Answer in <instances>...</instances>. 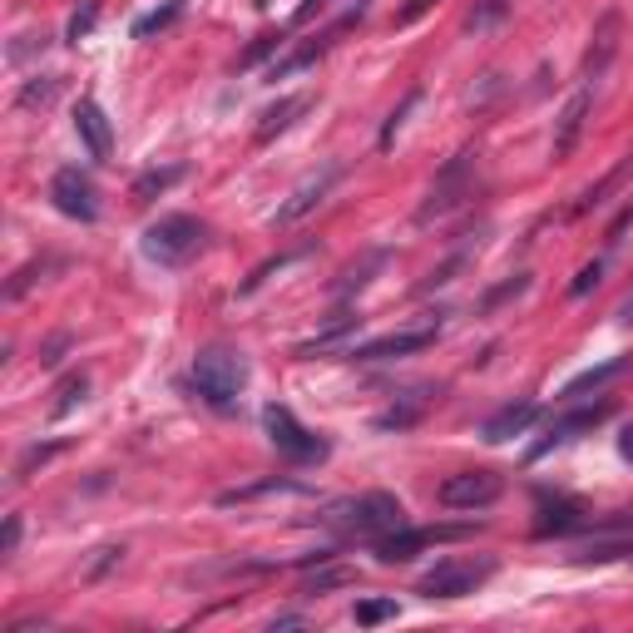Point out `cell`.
I'll return each instance as SVG.
<instances>
[{"instance_id": "9a60e30c", "label": "cell", "mask_w": 633, "mask_h": 633, "mask_svg": "<svg viewBox=\"0 0 633 633\" xmlns=\"http://www.w3.org/2000/svg\"><path fill=\"white\" fill-rule=\"evenodd\" d=\"M70 124H75L80 144H85V154L95 163H109V154H114V124H109V114L95 105V99H80L75 109H70Z\"/></svg>"}, {"instance_id": "8d00e7d4", "label": "cell", "mask_w": 633, "mask_h": 633, "mask_svg": "<svg viewBox=\"0 0 633 633\" xmlns=\"http://www.w3.org/2000/svg\"><path fill=\"white\" fill-rule=\"evenodd\" d=\"M604 268H609V263H604V258L584 263V268H580V278L569 282V297H584V292H594V288H599V282H604Z\"/></svg>"}, {"instance_id": "ab89813d", "label": "cell", "mask_w": 633, "mask_h": 633, "mask_svg": "<svg viewBox=\"0 0 633 633\" xmlns=\"http://www.w3.org/2000/svg\"><path fill=\"white\" fill-rule=\"evenodd\" d=\"M21 515H5V535H0V559H11L21 549Z\"/></svg>"}, {"instance_id": "ba28073f", "label": "cell", "mask_w": 633, "mask_h": 633, "mask_svg": "<svg viewBox=\"0 0 633 633\" xmlns=\"http://www.w3.org/2000/svg\"><path fill=\"white\" fill-rule=\"evenodd\" d=\"M613 416V401H594V406H574V411H564V416H555L545 426V436L529 446V455L525 461H545L549 451H559V446H569V440H580L584 430H594V426H604V421Z\"/></svg>"}, {"instance_id": "6da1fadb", "label": "cell", "mask_w": 633, "mask_h": 633, "mask_svg": "<svg viewBox=\"0 0 633 633\" xmlns=\"http://www.w3.org/2000/svg\"><path fill=\"white\" fill-rule=\"evenodd\" d=\"M322 520L337 529H346V535L387 539V535H397V529H406V504L387 490H366V495H352V500L327 504Z\"/></svg>"}, {"instance_id": "ac0fdd59", "label": "cell", "mask_w": 633, "mask_h": 633, "mask_svg": "<svg viewBox=\"0 0 633 633\" xmlns=\"http://www.w3.org/2000/svg\"><path fill=\"white\" fill-rule=\"evenodd\" d=\"M307 109H312V95H282L278 105H268L258 114V144H272L278 134H288L297 124V114H307Z\"/></svg>"}, {"instance_id": "3957f363", "label": "cell", "mask_w": 633, "mask_h": 633, "mask_svg": "<svg viewBox=\"0 0 633 633\" xmlns=\"http://www.w3.org/2000/svg\"><path fill=\"white\" fill-rule=\"evenodd\" d=\"M247 376H253L247 372V356L233 352V346H204V352L194 356V387H198V397L218 411H233L238 401H243Z\"/></svg>"}, {"instance_id": "74e56055", "label": "cell", "mask_w": 633, "mask_h": 633, "mask_svg": "<svg viewBox=\"0 0 633 633\" xmlns=\"http://www.w3.org/2000/svg\"><path fill=\"white\" fill-rule=\"evenodd\" d=\"M282 45H288V40H282V35H263V40H258V45H253V50H247V54H243V60H238V70H247V65H258L263 54L282 50Z\"/></svg>"}, {"instance_id": "836d02e7", "label": "cell", "mask_w": 633, "mask_h": 633, "mask_svg": "<svg viewBox=\"0 0 633 633\" xmlns=\"http://www.w3.org/2000/svg\"><path fill=\"white\" fill-rule=\"evenodd\" d=\"M471 263V247H461V253H451V258L440 263V268H430V278L421 282V292H430V288H446V282H455V272Z\"/></svg>"}, {"instance_id": "f35d334b", "label": "cell", "mask_w": 633, "mask_h": 633, "mask_svg": "<svg viewBox=\"0 0 633 633\" xmlns=\"http://www.w3.org/2000/svg\"><path fill=\"white\" fill-rule=\"evenodd\" d=\"M70 352V332H54L50 342L40 346V366H60V356Z\"/></svg>"}, {"instance_id": "1f68e13d", "label": "cell", "mask_w": 633, "mask_h": 633, "mask_svg": "<svg viewBox=\"0 0 633 633\" xmlns=\"http://www.w3.org/2000/svg\"><path fill=\"white\" fill-rule=\"evenodd\" d=\"M391 619H397V599H356L352 609V623H362V629H376V623Z\"/></svg>"}, {"instance_id": "44dd1931", "label": "cell", "mask_w": 633, "mask_h": 633, "mask_svg": "<svg viewBox=\"0 0 633 633\" xmlns=\"http://www.w3.org/2000/svg\"><path fill=\"white\" fill-rule=\"evenodd\" d=\"M307 485L302 480H288V475H268V480H258V485H238V490H223L218 495V504H247V500H263V495H302Z\"/></svg>"}, {"instance_id": "e575fe53", "label": "cell", "mask_w": 633, "mask_h": 633, "mask_svg": "<svg viewBox=\"0 0 633 633\" xmlns=\"http://www.w3.org/2000/svg\"><path fill=\"white\" fill-rule=\"evenodd\" d=\"M95 21H99V0H85V5H80L75 15H70V25H65V40H85L89 31H95Z\"/></svg>"}, {"instance_id": "d590c367", "label": "cell", "mask_w": 633, "mask_h": 633, "mask_svg": "<svg viewBox=\"0 0 633 633\" xmlns=\"http://www.w3.org/2000/svg\"><path fill=\"white\" fill-rule=\"evenodd\" d=\"M342 584H356V569H322V574H312L302 594H327V589H342Z\"/></svg>"}, {"instance_id": "4316f807", "label": "cell", "mask_w": 633, "mask_h": 633, "mask_svg": "<svg viewBox=\"0 0 633 633\" xmlns=\"http://www.w3.org/2000/svg\"><path fill=\"white\" fill-rule=\"evenodd\" d=\"M356 327H362V317H356V312H342V317H332V327H327L322 337H312V342H302V346H297V356H317V352H332V346L342 342V337H352Z\"/></svg>"}, {"instance_id": "7a4b0ae2", "label": "cell", "mask_w": 633, "mask_h": 633, "mask_svg": "<svg viewBox=\"0 0 633 633\" xmlns=\"http://www.w3.org/2000/svg\"><path fill=\"white\" fill-rule=\"evenodd\" d=\"M204 247H208V223L194 214H163L159 223H149L139 238V253L149 263H159V268H183V263H194Z\"/></svg>"}, {"instance_id": "cb8c5ba5", "label": "cell", "mask_w": 633, "mask_h": 633, "mask_svg": "<svg viewBox=\"0 0 633 633\" xmlns=\"http://www.w3.org/2000/svg\"><path fill=\"white\" fill-rule=\"evenodd\" d=\"M387 263H391V253H387V247H376V253H366L362 263H352V268H346L342 278H337L332 292H337V297H352V292H362L366 282H372V272H381Z\"/></svg>"}, {"instance_id": "60d3db41", "label": "cell", "mask_w": 633, "mask_h": 633, "mask_svg": "<svg viewBox=\"0 0 633 633\" xmlns=\"http://www.w3.org/2000/svg\"><path fill=\"white\" fill-rule=\"evenodd\" d=\"M31 50H45V35H21V40H15L11 50H5V60H11V65H21V60H25Z\"/></svg>"}, {"instance_id": "e0dca14e", "label": "cell", "mask_w": 633, "mask_h": 633, "mask_svg": "<svg viewBox=\"0 0 633 633\" xmlns=\"http://www.w3.org/2000/svg\"><path fill=\"white\" fill-rule=\"evenodd\" d=\"M589 520H584V504L569 500V495H555V500H539V520H535V535L549 539V535H574V529H584Z\"/></svg>"}, {"instance_id": "ee69618b", "label": "cell", "mask_w": 633, "mask_h": 633, "mask_svg": "<svg viewBox=\"0 0 633 633\" xmlns=\"http://www.w3.org/2000/svg\"><path fill=\"white\" fill-rule=\"evenodd\" d=\"M327 11V0H302L297 11H292V31H297V25H307L312 15H322Z\"/></svg>"}, {"instance_id": "bcb514c9", "label": "cell", "mask_w": 633, "mask_h": 633, "mask_svg": "<svg viewBox=\"0 0 633 633\" xmlns=\"http://www.w3.org/2000/svg\"><path fill=\"white\" fill-rule=\"evenodd\" d=\"M629 223H633V204L623 208V214H619V223L609 228V243H623V233H629Z\"/></svg>"}, {"instance_id": "d4e9b609", "label": "cell", "mask_w": 633, "mask_h": 633, "mask_svg": "<svg viewBox=\"0 0 633 633\" xmlns=\"http://www.w3.org/2000/svg\"><path fill=\"white\" fill-rule=\"evenodd\" d=\"M183 11H188V0H163L159 11H149V15L134 21V40H154V35H163L169 25L183 21Z\"/></svg>"}, {"instance_id": "484cf974", "label": "cell", "mask_w": 633, "mask_h": 633, "mask_svg": "<svg viewBox=\"0 0 633 633\" xmlns=\"http://www.w3.org/2000/svg\"><path fill=\"white\" fill-rule=\"evenodd\" d=\"M529 292V272H515V278H504V282H495L490 292H485L480 302H475V317H490V312H500L504 302H515V297H525Z\"/></svg>"}, {"instance_id": "7c38bea8", "label": "cell", "mask_w": 633, "mask_h": 633, "mask_svg": "<svg viewBox=\"0 0 633 633\" xmlns=\"http://www.w3.org/2000/svg\"><path fill=\"white\" fill-rule=\"evenodd\" d=\"M436 327H406V332H387V337H372V342H356L346 346V356L352 362H397V356H416L426 352V346H436Z\"/></svg>"}, {"instance_id": "52a82bcc", "label": "cell", "mask_w": 633, "mask_h": 633, "mask_svg": "<svg viewBox=\"0 0 633 633\" xmlns=\"http://www.w3.org/2000/svg\"><path fill=\"white\" fill-rule=\"evenodd\" d=\"M480 525H426V529H397V535L376 539V559L381 564H406V559H416L421 549L430 545H455V539H471Z\"/></svg>"}, {"instance_id": "4fadbf2b", "label": "cell", "mask_w": 633, "mask_h": 633, "mask_svg": "<svg viewBox=\"0 0 633 633\" xmlns=\"http://www.w3.org/2000/svg\"><path fill=\"white\" fill-rule=\"evenodd\" d=\"M619 45H623V15L619 11H604L589 31V50H584V85H599L609 75V65L619 60Z\"/></svg>"}, {"instance_id": "b9f144b4", "label": "cell", "mask_w": 633, "mask_h": 633, "mask_svg": "<svg viewBox=\"0 0 633 633\" xmlns=\"http://www.w3.org/2000/svg\"><path fill=\"white\" fill-rule=\"evenodd\" d=\"M119 559H124V545H109V549H99V559H95V564H89V580H99V574H105L109 564H119Z\"/></svg>"}, {"instance_id": "7dc6e473", "label": "cell", "mask_w": 633, "mask_h": 633, "mask_svg": "<svg viewBox=\"0 0 633 633\" xmlns=\"http://www.w3.org/2000/svg\"><path fill=\"white\" fill-rule=\"evenodd\" d=\"M613 317H619V327H633V288H629V297L619 302V312H613Z\"/></svg>"}, {"instance_id": "5b68a950", "label": "cell", "mask_w": 633, "mask_h": 633, "mask_svg": "<svg viewBox=\"0 0 633 633\" xmlns=\"http://www.w3.org/2000/svg\"><path fill=\"white\" fill-rule=\"evenodd\" d=\"M475 169H480V154L475 149H461L455 154L446 169L430 179V188H426V198H421V208H416V223L421 228H430L436 218H446L451 208H461L465 198H471V188H475Z\"/></svg>"}, {"instance_id": "7bdbcfd3", "label": "cell", "mask_w": 633, "mask_h": 633, "mask_svg": "<svg viewBox=\"0 0 633 633\" xmlns=\"http://www.w3.org/2000/svg\"><path fill=\"white\" fill-rule=\"evenodd\" d=\"M430 5H436V0H406V5H401V11H397V25H416L421 15L430 11Z\"/></svg>"}, {"instance_id": "83f0119b", "label": "cell", "mask_w": 633, "mask_h": 633, "mask_svg": "<svg viewBox=\"0 0 633 633\" xmlns=\"http://www.w3.org/2000/svg\"><path fill=\"white\" fill-rule=\"evenodd\" d=\"M307 253H312V243H307V247H292V253H278V258H268V263H263V268H253V278H247L243 288H238V297H253V292H258L263 282L272 278V272L292 268V263H297V258H307Z\"/></svg>"}, {"instance_id": "5bb4252c", "label": "cell", "mask_w": 633, "mask_h": 633, "mask_svg": "<svg viewBox=\"0 0 633 633\" xmlns=\"http://www.w3.org/2000/svg\"><path fill=\"white\" fill-rule=\"evenodd\" d=\"M589 109H594V85H580L574 95L559 105V114H555V134H549V159H569L574 154V144H580V134H584V124H589Z\"/></svg>"}, {"instance_id": "d6986e66", "label": "cell", "mask_w": 633, "mask_h": 633, "mask_svg": "<svg viewBox=\"0 0 633 633\" xmlns=\"http://www.w3.org/2000/svg\"><path fill=\"white\" fill-rule=\"evenodd\" d=\"M629 179H633V154H629V159L613 163V169L604 173L599 183H589V188H584L580 204H574V214H599V208H609V204H613V194H619V188H623Z\"/></svg>"}, {"instance_id": "8992f818", "label": "cell", "mask_w": 633, "mask_h": 633, "mask_svg": "<svg viewBox=\"0 0 633 633\" xmlns=\"http://www.w3.org/2000/svg\"><path fill=\"white\" fill-rule=\"evenodd\" d=\"M495 574V559H440L430 574H421V599H465Z\"/></svg>"}, {"instance_id": "8fae6325", "label": "cell", "mask_w": 633, "mask_h": 633, "mask_svg": "<svg viewBox=\"0 0 633 633\" xmlns=\"http://www.w3.org/2000/svg\"><path fill=\"white\" fill-rule=\"evenodd\" d=\"M342 173H346V163H337V159H332V163H322V169L312 173V179H302L297 188H292V194H288V204H278L272 223H278V228H288V223H297V218H307L312 208L322 204V198L332 194L337 183H342Z\"/></svg>"}, {"instance_id": "c3c4849f", "label": "cell", "mask_w": 633, "mask_h": 633, "mask_svg": "<svg viewBox=\"0 0 633 633\" xmlns=\"http://www.w3.org/2000/svg\"><path fill=\"white\" fill-rule=\"evenodd\" d=\"M619 455H623V461H633V426L619 430Z\"/></svg>"}, {"instance_id": "f6af8a7d", "label": "cell", "mask_w": 633, "mask_h": 633, "mask_svg": "<svg viewBox=\"0 0 633 633\" xmlns=\"http://www.w3.org/2000/svg\"><path fill=\"white\" fill-rule=\"evenodd\" d=\"M268 629H307V613H272Z\"/></svg>"}, {"instance_id": "f546056e", "label": "cell", "mask_w": 633, "mask_h": 633, "mask_svg": "<svg viewBox=\"0 0 633 633\" xmlns=\"http://www.w3.org/2000/svg\"><path fill=\"white\" fill-rule=\"evenodd\" d=\"M421 99H426V89H406V99H401V105L397 109H391V114H387V124H381V139H376V144H381V149H391V144H397V134H401V124H406V114H411V109H416L421 105Z\"/></svg>"}, {"instance_id": "4dcf8cb0", "label": "cell", "mask_w": 633, "mask_h": 633, "mask_svg": "<svg viewBox=\"0 0 633 633\" xmlns=\"http://www.w3.org/2000/svg\"><path fill=\"white\" fill-rule=\"evenodd\" d=\"M60 95V75H35L21 85V95H15V105L21 109H35V105H50V99Z\"/></svg>"}, {"instance_id": "603a6c76", "label": "cell", "mask_w": 633, "mask_h": 633, "mask_svg": "<svg viewBox=\"0 0 633 633\" xmlns=\"http://www.w3.org/2000/svg\"><path fill=\"white\" fill-rule=\"evenodd\" d=\"M60 268H65V258H35V263H25V268H15L11 282H5V302H21L35 282H45L50 272H60Z\"/></svg>"}, {"instance_id": "681fc988", "label": "cell", "mask_w": 633, "mask_h": 633, "mask_svg": "<svg viewBox=\"0 0 633 633\" xmlns=\"http://www.w3.org/2000/svg\"><path fill=\"white\" fill-rule=\"evenodd\" d=\"M253 5H258V11H268V5H272V0H253Z\"/></svg>"}, {"instance_id": "277c9868", "label": "cell", "mask_w": 633, "mask_h": 633, "mask_svg": "<svg viewBox=\"0 0 633 633\" xmlns=\"http://www.w3.org/2000/svg\"><path fill=\"white\" fill-rule=\"evenodd\" d=\"M263 430H268L272 451H278L282 461H292V465H322L327 455H332V440L317 436V430H307L288 406H278V401L263 406Z\"/></svg>"}, {"instance_id": "2e32d148", "label": "cell", "mask_w": 633, "mask_h": 633, "mask_svg": "<svg viewBox=\"0 0 633 633\" xmlns=\"http://www.w3.org/2000/svg\"><path fill=\"white\" fill-rule=\"evenodd\" d=\"M535 416H539L535 401H510V406H500V411H495V416L480 426V440H485V446H504V440L525 436V430L535 426Z\"/></svg>"}, {"instance_id": "7402d4cb", "label": "cell", "mask_w": 633, "mask_h": 633, "mask_svg": "<svg viewBox=\"0 0 633 633\" xmlns=\"http://www.w3.org/2000/svg\"><path fill=\"white\" fill-rule=\"evenodd\" d=\"M183 173H188L183 163H169V169H149V173H139V179H134V188H130V198H134L139 208H144V204H154L159 194H169V188L183 179Z\"/></svg>"}, {"instance_id": "d6a6232c", "label": "cell", "mask_w": 633, "mask_h": 633, "mask_svg": "<svg viewBox=\"0 0 633 633\" xmlns=\"http://www.w3.org/2000/svg\"><path fill=\"white\" fill-rule=\"evenodd\" d=\"M65 451V440H45V446H31V451L15 461V480H25V475L35 471V465H45V461H54V455Z\"/></svg>"}, {"instance_id": "30bf717a", "label": "cell", "mask_w": 633, "mask_h": 633, "mask_svg": "<svg viewBox=\"0 0 633 633\" xmlns=\"http://www.w3.org/2000/svg\"><path fill=\"white\" fill-rule=\"evenodd\" d=\"M50 204L65 218H75V223H95L99 218V188L85 169H60L50 179Z\"/></svg>"}, {"instance_id": "9c48e42d", "label": "cell", "mask_w": 633, "mask_h": 633, "mask_svg": "<svg viewBox=\"0 0 633 633\" xmlns=\"http://www.w3.org/2000/svg\"><path fill=\"white\" fill-rule=\"evenodd\" d=\"M500 490H504V480L495 471H461L436 485V500H440V510H485V504L500 500Z\"/></svg>"}, {"instance_id": "f1b7e54d", "label": "cell", "mask_w": 633, "mask_h": 633, "mask_svg": "<svg viewBox=\"0 0 633 633\" xmlns=\"http://www.w3.org/2000/svg\"><path fill=\"white\" fill-rule=\"evenodd\" d=\"M89 397V376L85 372H75V376H65V381H60V391H54V406H50V416L60 421V416H70V411L80 406V401Z\"/></svg>"}, {"instance_id": "ffe728a7", "label": "cell", "mask_w": 633, "mask_h": 633, "mask_svg": "<svg viewBox=\"0 0 633 633\" xmlns=\"http://www.w3.org/2000/svg\"><path fill=\"white\" fill-rule=\"evenodd\" d=\"M623 372H629V356H613V362H604V366H589V372L569 376L564 387H559V401H580V397H589V391H604L613 376H623Z\"/></svg>"}]
</instances>
